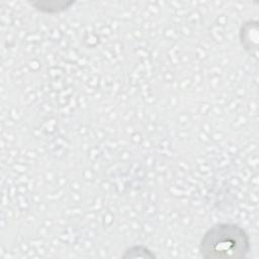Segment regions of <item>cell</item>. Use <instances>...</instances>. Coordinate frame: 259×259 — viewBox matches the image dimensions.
Instances as JSON below:
<instances>
[{
	"label": "cell",
	"instance_id": "obj_1",
	"mask_svg": "<svg viewBox=\"0 0 259 259\" xmlns=\"http://www.w3.org/2000/svg\"><path fill=\"white\" fill-rule=\"evenodd\" d=\"M250 238L238 225L222 223L208 229L199 244V253L205 259H240L250 251Z\"/></svg>",
	"mask_w": 259,
	"mask_h": 259
},
{
	"label": "cell",
	"instance_id": "obj_2",
	"mask_svg": "<svg viewBox=\"0 0 259 259\" xmlns=\"http://www.w3.org/2000/svg\"><path fill=\"white\" fill-rule=\"evenodd\" d=\"M75 2L74 1H37L31 2V5L37 10L45 13H58L70 8Z\"/></svg>",
	"mask_w": 259,
	"mask_h": 259
}]
</instances>
